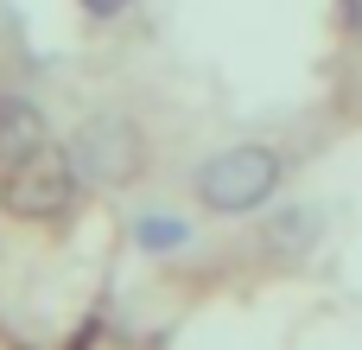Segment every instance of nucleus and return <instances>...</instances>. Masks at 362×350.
Listing matches in <instances>:
<instances>
[{
    "mask_svg": "<svg viewBox=\"0 0 362 350\" xmlns=\"http://www.w3.org/2000/svg\"><path fill=\"white\" fill-rule=\"evenodd\" d=\"M45 140H51L45 108H38L25 89H0V172H6V166H19L25 153H38Z\"/></svg>",
    "mask_w": 362,
    "mask_h": 350,
    "instance_id": "4",
    "label": "nucleus"
},
{
    "mask_svg": "<svg viewBox=\"0 0 362 350\" xmlns=\"http://www.w3.org/2000/svg\"><path fill=\"white\" fill-rule=\"evenodd\" d=\"M76 6H83V19H89V26H115V19H127V6H134V0H76Z\"/></svg>",
    "mask_w": 362,
    "mask_h": 350,
    "instance_id": "6",
    "label": "nucleus"
},
{
    "mask_svg": "<svg viewBox=\"0 0 362 350\" xmlns=\"http://www.w3.org/2000/svg\"><path fill=\"white\" fill-rule=\"evenodd\" d=\"M185 242H191V223H185V217H172V210L134 217V249H140V255H178Z\"/></svg>",
    "mask_w": 362,
    "mask_h": 350,
    "instance_id": "5",
    "label": "nucleus"
},
{
    "mask_svg": "<svg viewBox=\"0 0 362 350\" xmlns=\"http://www.w3.org/2000/svg\"><path fill=\"white\" fill-rule=\"evenodd\" d=\"M83 191H89L83 172H76L70 147H57V140H45L38 153H25L19 166L0 172V210L13 223H70Z\"/></svg>",
    "mask_w": 362,
    "mask_h": 350,
    "instance_id": "2",
    "label": "nucleus"
},
{
    "mask_svg": "<svg viewBox=\"0 0 362 350\" xmlns=\"http://www.w3.org/2000/svg\"><path fill=\"white\" fill-rule=\"evenodd\" d=\"M280 185H286V153L274 140H235L191 172V191L210 217H255L280 198Z\"/></svg>",
    "mask_w": 362,
    "mask_h": 350,
    "instance_id": "1",
    "label": "nucleus"
},
{
    "mask_svg": "<svg viewBox=\"0 0 362 350\" xmlns=\"http://www.w3.org/2000/svg\"><path fill=\"white\" fill-rule=\"evenodd\" d=\"M337 26H344V38L362 45V0H337Z\"/></svg>",
    "mask_w": 362,
    "mask_h": 350,
    "instance_id": "7",
    "label": "nucleus"
},
{
    "mask_svg": "<svg viewBox=\"0 0 362 350\" xmlns=\"http://www.w3.org/2000/svg\"><path fill=\"white\" fill-rule=\"evenodd\" d=\"M64 147H70V159H76V172H83L89 191H127V185L146 172V134H140V121L121 115V108L89 115Z\"/></svg>",
    "mask_w": 362,
    "mask_h": 350,
    "instance_id": "3",
    "label": "nucleus"
}]
</instances>
